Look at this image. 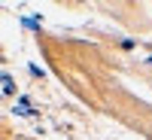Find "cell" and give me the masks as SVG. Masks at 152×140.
Returning <instances> with one entry per match:
<instances>
[{
	"instance_id": "cell-1",
	"label": "cell",
	"mask_w": 152,
	"mask_h": 140,
	"mask_svg": "<svg viewBox=\"0 0 152 140\" xmlns=\"http://www.w3.org/2000/svg\"><path fill=\"white\" fill-rule=\"evenodd\" d=\"M3 92H6V95L12 92V79H9V76H3Z\"/></svg>"
}]
</instances>
